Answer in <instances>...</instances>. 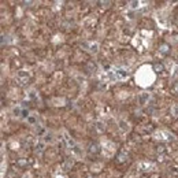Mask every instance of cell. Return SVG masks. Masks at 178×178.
<instances>
[{"mask_svg": "<svg viewBox=\"0 0 178 178\" xmlns=\"http://www.w3.org/2000/svg\"><path fill=\"white\" fill-rule=\"evenodd\" d=\"M173 77H178V66H174L173 67V73H171Z\"/></svg>", "mask_w": 178, "mask_h": 178, "instance_id": "11", "label": "cell"}, {"mask_svg": "<svg viewBox=\"0 0 178 178\" xmlns=\"http://www.w3.org/2000/svg\"><path fill=\"white\" fill-rule=\"evenodd\" d=\"M148 97H149V93H141V95H140V103L144 104L145 101L148 100Z\"/></svg>", "mask_w": 178, "mask_h": 178, "instance_id": "8", "label": "cell"}, {"mask_svg": "<svg viewBox=\"0 0 178 178\" xmlns=\"http://www.w3.org/2000/svg\"><path fill=\"white\" fill-rule=\"evenodd\" d=\"M56 178H66V177H63V175H56Z\"/></svg>", "mask_w": 178, "mask_h": 178, "instance_id": "12", "label": "cell"}, {"mask_svg": "<svg viewBox=\"0 0 178 178\" xmlns=\"http://www.w3.org/2000/svg\"><path fill=\"white\" fill-rule=\"evenodd\" d=\"M53 104H55V106H63V104H64V103H63V99H53Z\"/></svg>", "mask_w": 178, "mask_h": 178, "instance_id": "10", "label": "cell"}, {"mask_svg": "<svg viewBox=\"0 0 178 178\" xmlns=\"http://www.w3.org/2000/svg\"><path fill=\"white\" fill-rule=\"evenodd\" d=\"M145 3L144 1H132L130 3V8H140V7H143Z\"/></svg>", "mask_w": 178, "mask_h": 178, "instance_id": "7", "label": "cell"}, {"mask_svg": "<svg viewBox=\"0 0 178 178\" xmlns=\"http://www.w3.org/2000/svg\"><path fill=\"white\" fill-rule=\"evenodd\" d=\"M63 141H64V144H66V147H67V149L70 151V154L74 156V158L77 159H82L84 158V155H85V152H84V149H82V147H80V144H77L74 140L70 137V136L66 133V132H63Z\"/></svg>", "mask_w": 178, "mask_h": 178, "instance_id": "2", "label": "cell"}, {"mask_svg": "<svg viewBox=\"0 0 178 178\" xmlns=\"http://www.w3.org/2000/svg\"><path fill=\"white\" fill-rule=\"evenodd\" d=\"M114 152H115V144L108 141V140H104L103 141V155L106 158H111L114 155Z\"/></svg>", "mask_w": 178, "mask_h": 178, "instance_id": "4", "label": "cell"}, {"mask_svg": "<svg viewBox=\"0 0 178 178\" xmlns=\"http://www.w3.org/2000/svg\"><path fill=\"white\" fill-rule=\"evenodd\" d=\"M103 80H107V81H112V82H116V81H123L126 78L129 77V71L126 69H111L110 71L104 73L100 75Z\"/></svg>", "mask_w": 178, "mask_h": 178, "instance_id": "3", "label": "cell"}, {"mask_svg": "<svg viewBox=\"0 0 178 178\" xmlns=\"http://www.w3.org/2000/svg\"><path fill=\"white\" fill-rule=\"evenodd\" d=\"M155 137L158 140H164V141H170V140H173V134L171 133H168V132H166V130H159V132H156L155 133Z\"/></svg>", "mask_w": 178, "mask_h": 178, "instance_id": "5", "label": "cell"}, {"mask_svg": "<svg viewBox=\"0 0 178 178\" xmlns=\"http://www.w3.org/2000/svg\"><path fill=\"white\" fill-rule=\"evenodd\" d=\"M155 81V73L149 64H144L136 71V82L140 87L147 88L152 85Z\"/></svg>", "mask_w": 178, "mask_h": 178, "instance_id": "1", "label": "cell"}, {"mask_svg": "<svg viewBox=\"0 0 178 178\" xmlns=\"http://www.w3.org/2000/svg\"><path fill=\"white\" fill-rule=\"evenodd\" d=\"M89 47H91V52H93V53H96L97 51H99V48H97V47H99V44H96V43H93V44H89Z\"/></svg>", "mask_w": 178, "mask_h": 178, "instance_id": "9", "label": "cell"}, {"mask_svg": "<svg viewBox=\"0 0 178 178\" xmlns=\"http://www.w3.org/2000/svg\"><path fill=\"white\" fill-rule=\"evenodd\" d=\"M119 127L123 133H127V132L130 130V125L127 123V122H125V121H121L119 122Z\"/></svg>", "mask_w": 178, "mask_h": 178, "instance_id": "6", "label": "cell"}]
</instances>
